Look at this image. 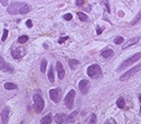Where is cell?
Wrapping results in <instances>:
<instances>
[{
  "instance_id": "1",
  "label": "cell",
  "mask_w": 141,
  "mask_h": 124,
  "mask_svg": "<svg viewBox=\"0 0 141 124\" xmlns=\"http://www.w3.org/2000/svg\"><path fill=\"white\" fill-rule=\"evenodd\" d=\"M30 6L26 2H19V1H16L12 2L11 5L7 7V11L8 14L10 15H17V14H21V15H25L28 14L30 11Z\"/></svg>"
},
{
  "instance_id": "2",
  "label": "cell",
  "mask_w": 141,
  "mask_h": 124,
  "mask_svg": "<svg viewBox=\"0 0 141 124\" xmlns=\"http://www.w3.org/2000/svg\"><path fill=\"white\" fill-rule=\"evenodd\" d=\"M32 101H34V108L36 110V113H40L44 109V106H45L43 97L40 96L39 94H35V95L32 96Z\"/></svg>"
},
{
  "instance_id": "3",
  "label": "cell",
  "mask_w": 141,
  "mask_h": 124,
  "mask_svg": "<svg viewBox=\"0 0 141 124\" xmlns=\"http://www.w3.org/2000/svg\"><path fill=\"white\" fill-rule=\"evenodd\" d=\"M87 75L89 77L93 78V79H95V78H99L102 76V69L101 67L99 66V64H92L87 68Z\"/></svg>"
},
{
  "instance_id": "4",
  "label": "cell",
  "mask_w": 141,
  "mask_h": 124,
  "mask_svg": "<svg viewBox=\"0 0 141 124\" xmlns=\"http://www.w3.org/2000/svg\"><path fill=\"white\" fill-rule=\"evenodd\" d=\"M140 59H141V53H135V54H134V55H132L131 58L127 59L126 61L122 62L121 66L118 68V71H121V70H123L124 68H127V67H129V66H131V64L135 63V62L139 61Z\"/></svg>"
},
{
  "instance_id": "5",
  "label": "cell",
  "mask_w": 141,
  "mask_h": 124,
  "mask_svg": "<svg viewBox=\"0 0 141 124\" xmlns=\"http://www.w3.org/2000/svg\"><path fill=\"white\" fill-rule=\"evenodd\" d=\"M74 97H75V90L74 89H70L68 93H67V95L65 96L64 103H65V106H66L68 109H72L73 106H74Z\"/></svg>"
},
{
  "instance_id": "6",
  "label": "cell",
  "mask_w": 141,
  "mask_h": 124,
  "mask_svg": "<svg viewBox=\"0 0 141 124\" xmlns=\"http://www.w3.org/2000/svg\"><path fill=\"white\" fill-rule=\"evenodd\" d=\"M139 71H141V64H137V66H134L131 70H129L128 72L122 75L120 77V81H127V80L130 79V77L133 76L134 73H137V72H139Z\"/></svg>"
},
{
  "instance_id": "7",
  "label": "cell",
  "mask_w": 141,
  "mask_h": 124,
  "mask_svg": "<svg viewBox=\"0 0 141 124\" xmlns=\"http://www.w3.org/2000/svg\"><path fill=\"white\" fill-rule=\"evenodd\" d=\"M61 96H62V89L61 88H54V89L49 90V97L54 103L57 104L61 101Z\"/></svg>"
},
{
  "instance_id": "8",
  "label": "cell",
  "mask_w": 141,
  "mask_h": 124,
  "mask_svg": "<svg viewBox=\"0 0 141 124\" xmlns=\"http://www.w3.org/2000/svg\"><path fill=\"white\" fill-rule=\"evenodd\" d=\"M24 53H25V50L23 47H13L11 48V55L15 60H19L24 56Z\"/></svg>"
},
{
  "instance_id": "9",
  "label": "cell",
  "mask_w": 141,
  "mask_h": 124,
  "mask_svg": "<svg viewBox=\"0 0 141 124\" xmlns=\"http://www.w3.org/2000/svg\"><path fill=\"white\" fill-rule=\"evenodd\" d=\"M56 70H57V75H58L59 80H63L65 77V70H64V67L61 61L56 62Z\"/></svg>"
},
{
  "instance_id": "10",
  "label": "cell",
  "mask_w": 141,
  "mask_h": 124,
  "mask_svg": "<svg viewBox=\"0 0 141 124\" xmlns=\"http://www.w3.org/2000/svg\"><path fill=\"white\" fill-rule=\"evenodd\" d=\"M78 89L82 94H86L89 91V81L86 79H82L78 82Z\"/></svg>"
},
{
  "instance_id": "11",
  "label": "cell",
  "mask_w": 141,
  "mask_h": 124,
  "mask_svg": "<svg viewBox=\"0 0 141 124\" xmlns=\"http://www.w3.org/2000/svg\"><path fill=\"white\" fill-rule=\"evenodd\" d=\"M54 120H55L56 123H65L67 121V115H65L64 113H58V114L55 115V117H54Z\"/></svg>"
},
{
  "instance_id": "12",
  "label": "cell",
  "mask_w": 141,
  "mask_h": 124,
  "mask_svg": "<svg viewBox=\"0 0 141 124\" xmlns=\"http://www.w3.org/2000/svg\"><path fill=\"white\" fill-rule=\"evenodd\" d=\"M139 41H140V37H134V39L129 40L128 42H126L123 44V46H122V50H124V48H128L129 46H131V45L137 44V43H139Z\"/></svg>"
},
{
  "instance_id": "13",
  "label": "cell",
  "mask_w": 141,
  "mask_h": 124,
  "mask_svg": "<svg viewBox=\"0 0 141 124\" xmlns=\"http://www.w3.org/2000/svg\"><path fill=\"white\" fill-rule=\"evenodd\" d=\"M113 54H114V52H113V50H111V48H104L101 52V56L103 59H109Z\"/></svg>"
},
{
  "instance_id": "14",
  "label": "cell",
  "mask_w": 141,
  "mask_h": 124,
  "mask_svg": "<svg viewBox=\"0 0 141 124\" xmlns=\"http://www.w3.org/2000/svg\"><path fill=\"white\" fill-rule=\"evenodd\" d=\"M8 116H9V108L8 107H5L2 109V113H1V122L4 124H6L8 122Z\"/></svg>"
},
{
  "instance_id": "15",
  "label": "cell",
  "mask_w": 141,
  "mask_h": 124,
  "mask_svg": "<svg viewBox=\"0 0 141 124\" xmlns=\"http://www.w3.org/2000/svg\"><path fill=\"white\" fill-rule=\"evenodd\" d=\"M51 120H53V115H51V113H49V114H47L45 117H43L42 120H40V123L42 124H49V123H51Z\"/></svg>"
},
{
  "instance_id": "16",
  "label": "cell",
  "mask_w": 141,
  "mask_h": 124,
  "mask_svg": "<svg viewBox=\"0 0 141 124\" xmlns=\"http://www.w3.org/2000/svg\"><path fill=\"white\" fill-rule=\"evenodd\" d=\"M78 64H80L78 60H75V59H69V60H68V66L70 67V69H73V70L76 69Z\"/></svg>"
},
{
  "instance_id": "17",
  "label": "cell",
  "mask_w": 141,
  "mask_h": 124,
  "mask_svg": "<svg viewBox=\"0 0 141 124\" xmlns=\"http://www.w3.org/2000/svg\"><path fill=\"white\" fill-rule=\"evenodd\" d=\"M78 114V110H74V112H72V114L70 115H68L67 116V121H66V123H74V118H75V116Z\"/></svg>"
},
{
  "instance_id": "18",
  "label": "cell",
  "mask_w": 141,
  "mask_h": 124,
  "mask_svg": "<svg viewBox=\"0 0 141 124\" xmlns=\"http://www.w3.org/2000/svg\"><path fill=\"white\" fill-rule=\"evenodd\" d=\"M4 87L6 88L7 90H12V89H17L18 88L17 85H15V83H12V82H6Z\"/></svg>"
},
{
  "instance_id": "19",
  "label": "cell",
  "mask_w": 141,
  "mask_h": 124,
  "mask_svg": "<svg viewBox=\"0 0 141 124\" xmlns=\"http://www.w3.org/2000/svg\"><path fill=\"white\" fill-rule=\"evenodd\" d=\"M48 80H49L50 82L55 81V78H54V68H53V67H50L49 70H48Z\"/></svg>"
},
{
  "instance_id": "20",
  "label": "cell",
  "mask_w": 141,
  "mask_h": 124,
  "mask_svg": "<svg viewBox=\"0 0 141 124\" xmlns=\"http://www.w3.org/2000/svg\"><path fill=\"white\" fill-rule=\"evenodd\" d=\"M77 17L80 18L81 21H87V20H89L87 15H85V14H84V13H82V11H78V13H77Z\"/></svg>"
},
{
  "instance_id": "21",
  "label": "cell",
  "mask_w": 141,
  "mask_h": 124,
  "mask_svg": "<svg viewBox=\"0 0 141 124\" xmlns=\"http://www.w3.org/2000/svg\"><path fill=\"white\" fill-rule=\"evenodd\" d=\"M46 67H47V60H46V59H43V61L40 62V71H42L43 73L46 72Z\"/></svg>"
},
{
  "instance_id": "22",
  "label": "cell",
  "mask_w": 141,
  "mask_h": 124,
  "mask_svg": "<svg viewBox=\"0 0 141 124\" xmlns=\"http://www.w3.org/2000/svg\"><path fill=\"white\" fill-rule=\"evenodd\" d=\"M141 20V10L139 13H138L137 15H135V17H134V19L131 21V25H135V24H138L139 21Z\"/></svg>"
},
{
  "instance_id": "23",
  "label": "cell",
  "mask_w": 141,
  "mask_h": 124,
  "mask_svg": "<svg viewBox=\"0 0 141 124\" xmlns=\"http://www.w3.org/2000/svg\"><path fill=\"white\" fill-rule=\"evenodd\" d=\"M124 105H126V103H124V99L122 98V97H120V98L118 99V101H116V106L119 107V108H123L124 107Z\"/></svg>"
},
{
  "instance_id": "24",
  "label": "cell",
  "mask_w": 141,
  "mask_h": 124,
  "mask_svg": "<svg viewBox=\"0 0 141 124\" xmlns=\"http://www.w3.org/2000/svg\"><path fill=\"white\" fill-rule=\"evenodd\" d=\"M28 41V36L27 35H21V36L18 37V43L19 44H24V43H26Z\"/></svg>"
},
{
  "instance_id": "25",
  "label": "cell",
  "mask_w": 141,
  "mask_h": 124,
  "mask_svg": "<svg viewBox=\"0 0 141 124\" xmlns=\"http://www.w3.org/2000/svg\"><path fill=\"white\" fill-rule=\"evenodd\" d=\"M4 70H5V71H7V72H10V73H12V72H13V70H15V69H13V67H12L10 63H7Z\"/></svg>"
},
{
  "instance_id": "26",
  "label": "cell",
  "mask_w": 141,
  "mask_h": 124,
  "mask_svg": "<svg viewBox=\"0 0 141 124\" xmlns=\"http://www.w3.org/2000/svg\"><path fill=\"white\" fill-rule=\"evenodd\" d=\"M124 41V37H122V36H118V37H115L114 39V44L116 45H119V44H122Z\"/></svg>"
},
{
  "instance_id": "27",
  "label": "cell",
  "mask_w": 141,
  "mask_h": 124,
  "mask_svg": "<svg viewBox=\"0 0 141 124\" xmlns=\"http://www.w3.org/2000/svg\"><path fill=\"white\" fill-rule=\"evenodd\" d=\"M6 61H5V59L2 58L1 55H0V70H4L5 67H6Z\"/></svg>"
},
{
  "instance_id": "28",
  "label": "cell",
  "mask_w": 141,
  "mask_h": 124,
  "mask_svg": "<svg viewBox=\"0 0 141 124\" xmlns=\"http://www.w3.org/2000/svg\"><path fill=\"white\" fill-rule=\"evenodd\" d=\"M7 36H8V29L5 28V29H4V34H2V37H1V41H2V42L6 41V40H7Z\"/></svg>"
},
{
  "instance_id": "29",
  "label": "cell",
  "mask_w": 141,
  "mask_h": 124,
  "mask_svg": "<svg viewBox=\"0 0 141 124\" xmlns=\"http://www.w3.org/2000/svg\"><path fill=\"white\" fill-rule=\"evenodd\" d=\"M63 18H64L65 20H72L73 19V16H72V14H65L63 16Z\"/></svg>"
},
{
  "instance_id": "30",
  "label": "cell",
  "mask_w": 141,
  "mask_h": 124,
  "mask_svg": "<svg viewBox=\"0 0 141 124\" xmlns=\"http://www.w3.org/2000/svg\"><path fill=\"white\" fill-rule=\"evenodd\" d=\"M90 123H92V124L96 123V115H95V114H92V115H91V120H90Z\"/></svg>"
},
{
  "instance_id": "31",
  "label": "cell",
  "mask_w": 141,
  "mask_h": 124,
  "mask_svg": "<svg viewBox=\"0 0 141 124\" xmlns=\"http://www.w3.org/2000/svg\"><path fill=\"white\" fill-rule=\"evenodd\" d=\"M84 2H85V0H76V1H75V5L78 7H81L84 5Z\"/></svg>"
},
{
  "instance_id": "32",
  "label": "cell",
  "mask_w": 141,
  "mask_h": 124,
  "mask_svg": "<svg viewBox=\"0 0 141 124\" xmlns=\"http://www.w3.org/2000/svg\"><path fill=\"white\" fill-rule=\"evenodd\" d=\"M68 39H69L68 36H64V37H61V39L58 40V43H59V44H62V43H64L65 41H67V40H68Z\"/></svg>"
},
{
  "instance_id": "33",
  "label": "cell",
  "mask_w": 141,
  "mask_h": 124,
  "mask_svg": "<svg viewBox=\"0 0 141 124\" xmlns=\"http://www.w3.org/2000/svg\"><path fill=\"white\" fill-rule=\"evenodd\" d=\"M103 4H104V6L107 7V11L110 13L111 10H110V6H109V2H108V0H103Z\"/></svg>"
},
{
  "instance_id": "34",
  "label": "cell",
  "mask_w": 141,
  "mask_h": 124,
  "mask_svg": "<svg viewBox=\"0 0 141 124\" xmlns=\"http://www.w3.org/2000/svg\"><path fill=\"white\" fill-rule=\"evenodd\" d=\"M0 2H1V5L4 7H7L8 4H9V2H8V0H0Z\"/></svg>"
},
{
  "instance_id": "35",
  "label": "cell",
  "mask_w": 141,
  "mask_h": 124,
  "mask_svg": "<svg viewBox=\"0 0 141 124\" xmlns=\"http://www.w3.org/2000/svg\"><path fill=\"white\" fill-rule=\"evenodd\" d=\"M102 32H103V28L100 27V26H97V28H96V34L100 35V34H102Z\"/></svg>"
},
{
  "instance_id": "36",
  "label": "cell",
  "mask_w": 141,
  "mask_h": 124,
  "mask_svg": "<svg viewBox=\"0 0 141 124\" xmlns=\"http://www.w3.org/2000/svg\"><path fill=\"white\" fill-rule=\"evenodd\" d=\"M26 25H27V27L30 28L31 26H32V21H31V19H28V20H27V21H26Z\"/></svg>"
},
{
  "instance_id": "37",
  "label": "cell",
  "mask_w": 141,
  "mask_h": 124,
  "mask_svg": "<svg viewBox=\"0 0 141 124\" xmlns=\"http://www.w3.org/2000/svg\"><path fill=\"white\" fill-rule=\"evenodd\" d=\"M105 123H115V121L114 120H108V121H105Z\"/></svg>"
},
{
  "instance_id": "38",
  "label": "cell",
  "mask_w": 141,
  "mask_h": 124,
  "mask_svg": "<svg viewBox=\"0 0 141 124\" xmlns=\"http://www.w3.org/2000/svg\"><path fill=\"white\" fill-rule=\"evenodd\" d=\"M140 112H141V106H140Z\"/></svg>"
}]
</instances>
